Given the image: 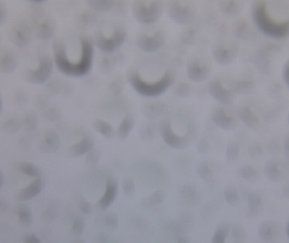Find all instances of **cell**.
Here are the masks:
<instances>
[{
    "instance_id": "cell-43",
    "label": "cell",
    "mask_w": 289,
    "mask_h": 243,
    "mask_svg": "<svg viewBox=\"0 0 289 243\" xmlns=\"http://www.w3.org/2000/svg\"><path fill=\"white\" fill-rule=\"evenodd\" d=\"M173 92L175 94V96L185 97V96H188L190 95V86L189 84H185V83H180L175 87Z\"/></svg>"
},
{
    "instance_id": "cell-3",
    "label": "cell",
    "mask_w": 289,
    "mask_h": 243,
    "mask_svg": "<svg viewBox=\"0 0 289 243\" xmlns=\"http://www.w3.org/2000/svg\"><path fill=\"white\" fill-rule=\"evenodd\" d=\"M252 15L259 29L266 33V35L278 38H284L289 35V21L284 23L274 22L269 17L264 3L260 2L254 3L252 9Z\"/></svg>"
},
{
    "instance_id": "cell-36",
    "label": "cell",
    "mask_w": 289,
    "mask_h": 243,
    "mask_svg": "<svg viewBox=\"0 0 289 243\" xmlns=\"http://www.w3.org/2000/svg\"><path fill=\"white\" fill-rule=\"evenodd\" d=\"M240 147L235 142H232L226 150V157L229 161H234L240 157Z\"/></svg>"
},
{
    "instance_id": "cell-50",
    "label": "cell",
    "mask_w": 289,
    "mask_h": 243,
    "mask_svg": "<svg viewBox=\"0 0 289 243\" xmlns=\"http://www.w3.org/2000/svg\"><path fill=\"white\" fill-rule=\"evenodd\" d=\"M209 150H210V146L208 145L207 141L203 139L202 141L199 142L198 151H201V152H206Z\"/></svg>"
},
{
    "instance_id": "cell-34",
    "label": "cell",
    "mask_w": 289,
    "mask_h": 243,
    "mask_svg": "<svg viewBox=\"0 0 289 243\" xmlns=\"http://www.w3.org/2000/svg\"><path fill=\"white\" fill-rule=\"evenodd\" d=\"M262 204V198L259 193L252 192L248 194V208L260 212Z\"/></svg>"
},
{
    "instance_id": "cell-44",
    "label": "cell",
    "mask_w": 289,
    "mask_h": 243,
    "mask_svg": "<svg viewBox=\"0 0 289 243\" xmlns=\"http://www.w3.org/2000/svg\"><path fill=\"white\" fill-rule=\"evenodd\" d=\"M263 153L262 146L258 144V143H254L252 145H249L248 147V154L252 158H259L261 157Z\"/></svg>"
},
{
    "instance_id": "cell-1",
    "label": "cell",
    "mask_w": 289,
    "mask_h": 243,
    "mask_svg": "<svg viewBox=\"0 0 289 243\" xmlns=\"http://www.w3.org/2000/svg\"><path fill=\"white\" fill-rule=\"evenodd\" d=\"M81 56L79 60L74 63L69 59L64 44L60 40H56L53 45L54 61L56 65L62 73L70 76L80 77L85 76L91 70L93 62L94 48L87 38L80 39Z\"/></svg>"
},
{
    "instance_id": "cell-2",
    "label": "cell",
    "mask_w": 289,
    "mask_h": 243,
    "mask_svg": "<svg viewBox=\"0 0 289 243\" xmlns=\"http://www.w3.org/2000/svg\"><path fill=\"white\" fill-rule=\"evenodd\" d=\"M128 83L136 92L146 97H156L165 92L174 84L175 74L172 70L166 71L158 81L146 82L137 71L132 70L127 76Z\"/></svg>"
},
{
    "instance_id": "cell-32",
    "label": "cell",
    "mask_w": 289,
    "mask_h": 243,
    "mask_svg": "<svg viewBox=\"0 0 289 243\" xmlns=\"http://www.w3.org/2000/svg\"><path fill=\"white\" fill-rule=\"evenodd\" d=\"M224 198L226 202H228V205L232 206V207H235L240 203V195H239L236 188L234 187H228V188H225Z\"/></svg>"
},
{
    "instance_id": "cell-21",
    "label": "cell",
    "mask_w": 289,
    "mask_h": 243,
    "mask_svg": "<svg viewBox=\"0 0 289 243\" xmlns=\"http://www.w3.org/2000/svg\"><path fill=\"white\" fill-rule=\"evenodd\" d=\"M264 174L269 181L279 182L284 178L283 172L278 166V164L274 161H268L264 166Z\"/></svg>"
},
{
    "instance_id": "cell-6",
    "label": "cell",
    "mask_w": 289,
    "mask_h": 243,
    "mask_svg": "<svg viewBox=\"0 0 289 243\" xmlns=\"http://www.w3.org/2000/svg\"><path fill=\"white\" fill-rule=\"evenodd\" d=\"M158 130L160 133L162 139L170 147L174 149H184L190 145V141L194 135L193 131L188 130V133L184 136H179L177 133L172 130V125L168 120H163L158 125Z\"/></svg>"
},
{
    "instance_id": "cell-10",
    "label": "cell",
    "mask_w": 289,
    "mask_h": 243,
    "mask_svg": "<svg viewBox=\"0 0 289 243\" xmlns=\"http://www.w3.org/2000/svg\"><path fill=\"white\" fill-rule=\"evenodd\" d=\"M87 5L100 13L111 12L114 15H124L127 12V5L123 1L117 0H87Z\"/></svg>"
},
{
    "instance_id": "cell-4",
    "label": "cell",
    "mask_w": 289,
    "mask_h": 243,
    "mask_svg": "<svg viewBox=\"0 0 289 243\" xmlns=\"http://www.w3.org/2000/svg\"><path fill=\"white\" fill-rule=\"evenodd\" d=\"M164 3L158 0H136L132 4L134 19L141 24H152L162 16Z\"/></svg>"
},
{
    "instance_id": "cell-61",
    "label": "cell",
    "mask_w": 289,
    "mask_h": 243,
    "mask_svg": "<svg viewBox=\"0 0 289 243\" xmlns=\"http://www.w3.org/2000/svg\"><path fill=\"white\" fill-rule=\"evenodd\" d=\"M234 243H244V242H235Z\"/></svg>"
},
{
    "instance_id": "cell-35",
    "label": "cell",
    "mask_w": 289,
    "mask_h": 243,
    "mask_svg": "<svg viewBox=\"0 0 289 243\" xmlns=\"http://www.w3.org/2000/svg\"><path fill=\"white\" fill-rule=\"evenodd\" d=\"M18 216L24 225H30L32 221V213L27 206L21 205L18 208Z\"/></svg>"
},
{
    "instance_id": "cell-15",
    "label": "cell",
    "mask_w": 289,
    "mask_h": 243,
    "mask_svg": "<svg viewBox=\"0 0 289 243\" xmlns=\"http://www.w3.org/2000/svg\"><path fill=\"white\" fill-rule=\"evenodd\" d=\"M211 119L215 124L224 130L234 129L236 126V121L234 117L231 116L222 107L214 108L211 112Z\"/></svg>"
},
{
    "instance_id": "cell-23",
    "label": "cell",
    "mask_w": 289,
    "mask_h": 243,
    "mask_svg": "<svg viewBox=\"0 0 289 243\" xmlns=\"http://www.w3.org/2000/svg\"><path fill=\"white\" fill-rule=\"evenodd\" d=\"M238 114L243 123L248 128H254L259 124V119L249 107H240Z\"/></svg>"
},
{
    "instance_id": "cell-58",
    "label": "cell",
    "mask_w": 289,
    "mask_h": 243,
    "mask_svg": "<svg viewBox=\"0 0 289 243\" xmlns=\"http://www.w3.org/2000/svg\"><path fill=\"white\" fill-rule=\"evenodd\" d=\"M2 109H3V99H2V96L0 95V113H1Z\"/></svg>"
},
{
    "instance_id": "cell-11",
    "label": "cell",
    "mask_w": 289,
    "mask_h": 243,
    "mask_svg": "<svg viewBox=\"0 0 289 243\" xmlns=\"http://www.w3.org/2000/svg\"><path fill=\"white\" fill-rule=\"evenodd\" d=\"M165 43V36L161 31L155 32L153 35L149 36L147 34H140L136 38V46L141 51L151 53L160 49Z\"/></svg>"
},
{
    "instance_id": "cell-42",
    "label": "cell",
    "mask_w": 289,
    "mask_h": 243,
    "mask_svg": "<svg viewBox=\"0 0 289 243\" xmlns=\"http://www.w3.org/2000/svg\"><path fill=\"white\" fill-rule=\"evenodd\" d=\"M122 188L123 191L127 196H132L135 192V185L133 180L130 178H126L122 182Z\"/></svg>"
},
{
    "instance_id": "cell-56",
    "label": "cell",
    "mask_w": 289,
    "mask_h": 243,
    "mask_svg": "<svg viewBox=\"0 0 289 243\" xmlns=\"http://www.w3.org/2000/svg\"><path fill=\"white\" fill-rule=\"evenodd\" d=\"M178 243H190V240L184 236H180L178 239Z\"/></svg>"
},
{
    "instance_id": "cell-31",
    "label": "cell",
    "mask_w": 289,
    "mask_h": 243,
    "mask_svg": "<svg viewBox=\"0 0 289 243\" xmlns=\"http://www.w3.org/2000/svg\"><path fill=\"white\" fill-rule=\"evenodd\" d=\"M234 35L241 39H248L250 36V29L246 21H238L233 27Z\"/></svg>"
},
{
    "instance_id": "cell-41",
    "label": "cell",
    "mask_w": 289,
    "mask_h": 243,
    "mask_svg": "<svg viewBox=\"0 0 289 243\" xmlns=\"http://www.w3.org/2000/svg\"><path fill=\"white\" fill-rule=\"evenodd\" d=\"M96 20L97 17L96 15L90 12H85L80 16V22L83 26H92L94 23H96Z\"/></svg>"
},
{
    "instance_id": "cell-51",
    "label": "cell",
    "mask_w": 289,
    "mask_h": 243,
    "mask_svg": "<svg viewBox=\"0 0 289 243\" xmlns=\"http://www.w3.org/2000/svg\"><path fill=\"white\" fill-rule=\"evenodd\" d=\"M6 18H7V9L5 6L0 3V25L5 21Z\"/></svg>"
},
{
    "instance_id": "cell-55",
    "label": "cell",
    "mask_w": 289,
    "mask_h": 243,
    "mask_svg": "<svg viewBox=\"0 0 289 243\" xmlns=\"http://www.w3.org/2000/svg\"><path fill=\"white\" fill-rule=\"evenodd\" d=\"M283 194H284V196H285L287 199H289V184H286V185L284 186V188H283Z\"/></svg>"
},
{
    "instance_id": "cell-25",
    "label": "cell",
    "mask_w": 289,
    "mask_h": 243,
    "mask_svg": "<svg viewBox=\"0 0 289 243\" xmlns=\"http://www.w3.org/2000/svg\"><path fill=\"white\" fill-rule=\"evenodd\" d=\"M11 52H6L4 55L0 58V71L3 73H10L14 70L17 64V61L15 56L12 55Z\"/></svg>"
},
{
    "instance_id": "cell-54",
    "label": "cell",
    "mask_w": 289,
    "mask_h": 243,
    "mask_svg": "<svg viewBox=\"0 0 289 243\" xmlns=\"http://www.w3.org/2000/svg\"><path fill=\"white\" fill-rule=\"evenodd\" d=\"M284 152L287 157L289 158V133L287 135L284 140Z\"/></svg>"
},
{
    "instance_id": "cell-57",
    "label": "cell",
    "mask_w": 289,
    "mask_h": 243,
    "mask_svg": "<svg viewBox=\"0 0 289 243\" xmlns=\"http://www.w3.org/2000/svg\"><path fill=\"white\" fill-rule=\"evenodd\" d=\"M3 174L1 170H0V190H1V188L3 187Z\"/></svg>"
},
{
    "instance_id": "cell-20",
    "label": "cell",
    "mask_w": 289,
    "mask_h": 243,
    "mask_svg": "<svg viewBox=\"0 0 289 243\" xmlns=\"http://www.w3.org/2000/svg\"><path fill=\"white\" fill-rule=\"evenodd\" d=\"M135 125V119L131 114H128L124 118L120 125L118 126L116 129V137H118L120 140H125L130 134L133 128Z\"/></svg>"
},
{
    "instance_id": "cell-40",
    "label": "cell",
    "mask_w": 289,
    "mask_h": 243,
    "mask_svg": "<svg viewBox=\"0 0 289 243\" xmlns=\"http://www.w3.org/2000/svg\"><path fill=\"white\" fill-rule=\"evenodd\" d=\"M165 199V194L164 192L158 190L153 193V194L150 195L149 198H147L146 200L148 201L150 203V205H157L159 204L161 202L164 201Z\"/></svg>"
},
{
    "instance_id": "cell-14",
    "label": "cell",
    "mask_w": 289,
    "mask_h": 243,
    "mask_svg": "<svg viewBox=\"0 0 289 243\" xmlns=\"http://www.w3.org/2000/svg\"><path fill=\"white\" fill-rule=\"evenodd\" d=\"M119 188L118 183L114 178L109 177L106 182L105 193L97 202V207L101 210H106L114 203V200L117 198Z\"/></svg>"
},
{
    "instance_id": "cell-30",
    "label": "cell",
    "mask_w": 289,
    "mask_h": 243,
    "mask_svg": "<svg viewBox=\"0 0 289 243\" xmlns=\"http://www.w3.org/2000/svg\"><path fill=\"white\" fill-rule=\"evenodd\" d=\"M19 169L22 173L27 175L28 177H34V178L41 177V171L40 168L34 164H32L31 162H22L19 166Z\"/></svg>"
},
{
    "instance_id": "cell-39",
    "label": "cell",
    "mask_w": 289,
    "mask_h": 243,
    "mask_svg": "<svg viewBox=\"0 0 289 243\" xmlns=\"http://www.w3.org/2000/svg\"><path fill=\"white\" fill-rule=\"evenodd\" d=\"M144 109V113H146V116L149 119H157L162 112V107L158 105H148Z\"/></svg>"
},
{
    "instance_id": "cell-48",
    "label": "cell",
    "mask_w": 289,
    "mask_h": 243,
    "mask_svg": "<svg viewBox=\"0 0 289 243\" xmlns=\"http://www.w3.org/2000/svg\"><path fill=\"white\" fill-rule=\"evenodd\" d=\"M80 208L85 214H90L91 212V205L89 203V202L85 201V200H82V202H81Z\"/></svg>"
},
{
    "instance_id": "cell-27",
    "label": "cell",
    "mask_w": 289,
    "mask_h": 243,
    "mask_svg": "<svg viewBox=\"0 0 289 243\" xmlns=\"http://www.w3.org/2000/svg\"><path fill=\"white\" fill-rule=\"evenodd\" d=\"M44 149L48 152H53L57 151L59 147V138L57 133H54L53 131L48 132L45 136L44 139Z\"/></svg>"
},
{
    "instance_id": "cell-24",
    "label": "cell",
    "mask_w": 289,
    "mask_h": 243,
    "mask_svg": "<svg viewBox=\"0 0 289 243\" xmlns=\"http://www.w3.org/2000/svg\"><path fill=\"white\" fill-rule=\"evenodd\" d=\"M219 9L225 15L235 16L241 10V5L239 2L234 0H224L220 2Z\"/></svg>"
},
{
    "instance_id": "cell-46",
    "label": "cell",
    "mask_w": 289,
    "mask_h": 243,
    "mask_svg": "<svg viewBox=\"0 0 289 243\" xmlns=\"http://www.w3.org/2000/svg\"><path fill=\"white\" fill-rule=\"evenodd\" d=\"M106 226L109 229L115 228L118 226V219L114 214H108L105 220Z\"/></svg>"
},
{
    "instance_id": "cell-22",
    "label": "cell",
    "mask_w": 289,
    "mask_h": 243,
    "mask_svg": "<svg viewBox=\"0 0 289 243\" xmlns=\"http://www.w3.org/2000/svg\"><path fill=\"white\" fill-rule=\"evenodd\" d=\"M94 129L106 139H114L116 136V130L108 122L103 119H96L93 121Z\"/></svg>"
},
{
    "instance_id": "cell-26",
    "label": "cell",
    "mask_w": 289,
    "mask_h": 243,
    "mask_svg": "<svg viewBox=\"0 0 289 243\" xmlns=\"http://www.w3.org/2000/svg\"><path fill=\"white\" fill-rule=\"evenodd\" d=\"M55 25L52 20H47L41 24V26L38 29V37L41 39L47 40L52 38L55 33Z\"/></svg>"
},
{
    "instance_id": "cell-7",
    "label": "cell",
    "mask_w": 289,
    "mask_h": 243,
    "mask_svg": "<svg viewBox=\"0 0 289 243\" xmlns=\"http://www.w3.org/2000/svg\"><path fill=\"white\" fill-rule=\"evenodd\" d=\"M166 14L176 23L188 25L195 20L196 9L190 3L180 1H171L166 7Z\"/></svg>"
},
{
    "instance_id": "cell-9",
    "label": "cell",
    "mask_w": 289,
    "mask_h": 243,
    "mask_svg": "<svg viewBox=\"0 0 289 243\" xmlns=\"http://www.w3.org/2000/svg\"><path fill=\"white\" fill-rule=\"evenodd\" d=\"M258 236L264 243H277L283 236V227L275 220H265L258 228Z\"/></svg>"
},
{
    "instance_id": "cell-8",
    "label": "cell",
    "mask_w": 289,
    "mask_h": 243,
    "mask_svg": "<svg viewBox=\"0 0 289 243\" xmlns=\"http://www.w3.org/2000/svg\"><path fill=\"white\" fill-rule=\"evenodd\" d=\"M53 70V59L49 55L43 54L39 59L38 68L27 71L26 79L32 84H43L49 79Z\"/></svg>"
},
{
    "instance_id": "cell-33",
    "label": "cell",
    "mask_w": 289,
    "mask_h": 243,
    "mask_svg": "<svg viewBox=\"0 0 289 243\" xmlns=\"http://www.w3.org/2000/svg\"><path fill=\"white\" fill-rule=\"evenodd\" d=\"M196 172L199 177L206 182H210L214 177L213 171L206 163H200L196 166Z\"/></svg>"
},
{
    "instance_id": "cell-60",
    "label": "cell",
    "mask_w": 289,
    "mask_h": 243,
    "mask_svg": "<svg viewBox=\"0 0 289 243\" xmlns=\"http://www.w3.org/2000/svg\"><path fill=\"white\" fill-rule=\"evenodd\" d=\"M76 243H85L83 241H79V242H77Z\"/></svg>"
},
{
    "instance_id": "cell-28",
    "label": "cell",
    "mask_w": 289,
    "mask_h": 243,
    "mask_svg": "<svg viewBox=\"0 0 289 243\" xmlns=\"http://www.w3.org/2000/svg\"><path fill=\"white\" fill-rule=\"evenodd\" d=\"M230 232V226L227 223H222L217 226L214 233L211 243H225Z\"/></svg>"
},
{
    "instance_id": "cell-29",
    "label": "cell",
    "mask_w": 289,
    "mask_h": 243,
    "mask_svg": "<svg viewBox=\"0 0 289 243\" xmlns=\"http://www.w3.org/2000/svg\"><path fill=\"white\" fill-rule=\"evenodd\" d=\"M240 177L248 182H256L260 178V173L251 165H243L239 170Z\"/></svg>"
},
{
    "instance_id": "cell-45",
    "label": "cell",
    "mask_w": 289,
    "mask_h": 243,
    "mask_svg": "<svg viewBox=\"0 0 289 243\" xmlns=\"http://www.w3.org/2000/svg\"><path fill=\"white\" fill-rule=\"evenodd\" d=\"M85 230V221L82 218H76L74 220L73 226H72V231L76 234H82V232Z\"/></svg>"
},
{
    "instance_id": "cell-53",
    "label": "cell",
    "mask_w": 289,
    "mask_h": 243,
    "mask_svg": "<svg viewBox=\"0 0 289 243\" xmlns=\"http://www.w3.org/2000/svg\"><path fill=\"white\" fill-rule=\"evenodd\" d=\"M258 214H259V211L252 210V209H249V208H247V209H246V217L248 218V219H254V218L257 217Z\"/></svg>"
},
{
    "instance_id": "cell-17",
    "label": "cell",
    "mask_w": 289,
    "mask_h": 243,
    "mask_svg": "<svg viewBox=\"0 0 289 243\" xmlns=\"http://www.w3.org/2000/svg\"><path fill=\"white\" fill-rule=\"evenodd\" d=\"M44 188V181L42 177L35 178L33 182H31L29 185L22 188L19 193V200L21 201H27L32 200V198L36 197L40 194Z\"/></svg>"
},
{
    "instance_id": "cell-62",
    "label": "cell",
    "mask_w": 289,
    "mask_h": 243,
    "mask_svg": "<svg viewBox=\"0 0 289 243\" xmlns=\"http://www.w3.org/2000/svg\"><path fill=\"white\" fill-rule=\"evenodd\" d=\"M288 121H289V117H288Z\"/></svg>"
},
{
    "instance_id": "cell-49",
    "label": "cell",
    "mask_w": 289,
    "mask_h": 243,
    "mask_svg": "<svg viewBox=\"0 0 289 243\" xmlns=\"http://www.w3.org/2000/svg\"><path fill=\"white\" fill-rule=\"evenodd\" d=\"M98 158H99V157H98V154H97V152L95 151H91L89 152V154H88L87 159H86V161H87L89 164H95V163H96L97 161H98Z\"/></svg>"
},
{
    "instance_id": "cell-38",
    "label": "cell",
    "mask_w": 289,
    "mask_h": 243,
    "mask_svg": "<svg viewBox=\"0 0 289 243\" xmlns=\"http://www.w3.org/2000/svg\"><path fill=\"white\" fill-rule=\"evenodd\" d=\"M234 89L235 92L239 93V94H247V93L250 92L253 89V83L246 82V81L238 82L234 85Z\"/></svg>"
},
{
    "instance_id": "cell-19",
    "label": "cell",
    "mask_w": 289,
    "mask_h": 243,
    "mask_svg": "<svg viewBox=\"0 0 289 243\" xmlns=\"http://www.w3.org/2000/svg\"><path fill=\"white\" fill-rule=\"evenodd\" d=\"M31 39V31L26 24H20L12 33V42L20 47L27 45Z\"/></svg>"
},
{
    "instance_id": "cell-37",
    "label": "cell",
    "mask_w": 289,
    "mask_h": 243,
    "mask_svg": "<svg viewBox=\"0 0 289 243\" xmlns=\"http://www.w3.org/2000/svg\"><path fill=\"white\" fill-rule=\"evenodd\" d=\"M232 236L235 242H245L247 238V233L242 226L237 225L232 229Z\"/></svg>"
},
{
    "instance_id": "cell-59",
    "label": "cell",
    "mask_w": 289,
    "mask_h": 243,
    "mask_svg": "<svg viewBox=\"0 0 289 243\" xmlns=\"http://www.w3.org/2000/svg\"><path fill=\"white\" fill-rule=\"evenodd\" d=\"M286 232L287 235H288V238H289V223H288V226H287Z\"/></svg>"
},
{
    "instance_id": "cell-13",
    "label": "cell",
    "mask_w": 289,
    "mask_h": 243,
    "mask_svg": "<svg viewBox=\"0 0 289 243\" xmlns=\"http://www.w3.org/2000/svg\"><path fill=\"white\" fill-rule=\"evenodd\" d=\"M210 68L199 59H192L187 65V76L190 81L202 82L207 79Z\"/></svg>"
},
{
    "instance_id": "cell-47",
    "label": "cell",
    "mask_w": 289,
    "mask_h": 243,
    "mask_svg": "<svg viewBox=\"0 0 289 243\" xmlns=\"http://www.w3.org/2000/svg\"><path fill=\"white\" fill-rule=\"evenodd\" d=\"M23 241L25 243H41L40 238L34 233H28L23 237Z\"/></svg>"
},
{
    "instance_id": "cell-18",
    "label": "cell",
    "mask_w": 289,
    "mask_h": 243,
    "mask_svg": "<svg viewBox=\"0 0 289 243\" xmlns=\"http://www.w3.org/2000/svg\"><path fill=\"white\" fill-rule=\"evenodd\" d=\"M95 146V140L92 137H83L81 140L75 143L70 148V152L72 157H82L85 154L89 153L93 150Z\"/></svg>"
},
{
    "instance_id": "cell-52",
    "label": "cell",
    "mask_w": 289,
    "mask_h": 243,
    "mask_svg": "<svg viewBox=\"0 0 289 243\" xmlns=\"http://www.w3.org/2000/svg\"><path fill=\"white\" fill-rule=\"evenodd\" d=\"M284 79L287 85L289 87V60L284 65Z\"/></svg>"
},
{
    "instance_id": "cell-12",
    "label": "cell",
    "mask_w": 289,
    "mask_h": 243,
    "mask_svg": "<svg viewBox=\"0 0 289 243\" xmlns=\"http://www.w3.org/2000/svg\"><path fill=\"white\" fill-rule=\"evenodd\" d=\"M208 90L210 96L222 104H231L234 101L233 93L223 86L220 80L215 79L213 81H210V84L208 85Z\"/></svg>"
},
{
    "instance_id": "cell-5",
    "label": "cell",
    "mask_w": 289,
    "mask_h": 243,
    "mask_svg": "<svg viewBox=\"0 0 289 243\" xmlns=\"http://www.w3.org/2000/svg\"><path fill=\"white\" fill-rule=\"evenodd\" d=\"M128 36L125 26L115 27L111 36L107 37L102 32H97L95 36V44L101 51L106 53H112L119 49L123 45Z\"/></svg>"
},
{
    "instance_id": "cell-16",
    "label": "cell",
    "mask_w": 289,
    "mask_h": 243,
    "mask_svg": "<svg viewBox=\"0 0 289 243\" xmlns=\"http://www.w3.org/2000/svg\"><path fill=\"white\" fill-rule=\"evenodd\" d=\"M236 52L232 47L224 44L218 43L212 48V57L217 64L221 65H228L236 58Z\"/></svg>"
}]
</instances>
